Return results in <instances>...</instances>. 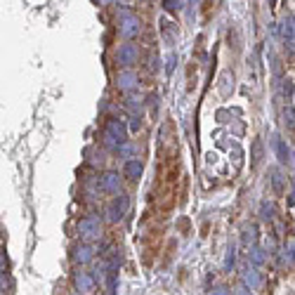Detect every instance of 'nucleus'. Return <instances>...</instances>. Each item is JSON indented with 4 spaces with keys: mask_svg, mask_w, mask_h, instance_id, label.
<instances>
[{
    "mask_svg": "<svg viewBox=\"0 0 295 295\" xmlns=\"http://www.w3.org/2000/svg\"><path fill=\"white\" fill-rule=\"evenodd\" d=\"M168 132H170V125L163 128L161 144H158L154 199L163 208H172L175 194H177V180H180V154H177V137H168Z\"/></svg>",
    "mask_w": 295,
    "mask_h": 295,
    "instance_id": "1",
    "label": "nucleus"
}]
</instances>
